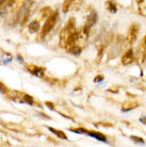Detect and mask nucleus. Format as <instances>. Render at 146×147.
Listing matches in <instances>:
<instances>
[{
    "label": "nucleus",
    "instance_id": "1",
    "mask_svg": "<svg viewBox=\"0 0 146 147\" xmlns=\"http://www.w3.org/2000/svg\"><path fill=\"white\" fill-rule=\"evenodd\" d=\"M79 35H80V33L75 28V19H70L68 22L66 24V26L64 27V29L62 30V32H61L60 46L65 48L66 50L70 49V47L76 45V42L79 38Z\"/></svg>",
    "mask_w": 146,
    "mask_h": 147
},
{
    "label": "nucleus",
    "instance_id": "2",
    "mask_svg": "<svg viewBox=\"0 0 146 147\" xmlns=\"http://www.w3.org/2000/svg\"><path fill=\"white\" fill-rule=\"evenodd\" d=\"M57 19H58V12L55 11L49 13L46 22H44V26L42 28V31H41V37L42 38L46 36L51 30H52V28L55 27V22H57Z\"/></svg>",
    "mask_w": 146,
    "mask_h": 147
},
{
    "label": "nucleus",
    "instance_id": "3",
    "mask_svg": "<svg viewBox=\"0 0 146 147\" xmlns=\"http://www.w3.org/2000/svg\"><path fill=\"white\" fill-rule=\"evenodd\" d=\"M140 32V24H132L129 30H128V33H127V42L129 44H133L137 38H138V35H139Z\"/></svg>",
    "mask_w": 146,
    "mask_h": 147
},
{
    "label": "nucleus",
    "instance_id": "4",
    "mask_svg": "<svg viewBox=\"0 0 146 147\" xmlns=\"http://www.w3.org/2000/svg\"><path fill=\"white\" fill-rule=\"evenodd\" d=\"M96 20H97V14H96L95 11H93L91 14L89 15L88 20H87L85 26H84V34H85V35H88L89 31H90V29H91L92 27L95 25Z\"/></svg>",
    "mask_w": 146,
    "mask_h": 147
},
{
    "label": "nucleus",
    "instance_id": "5",
    "mask_svg": "<svg viewBox=\"0 0 146 147\" xmlns=\"http://www.w3.org/2000/svg\"><path fill=\"white\" fill-rule=\"evenodd\" d=\"M27 69L33 76L42 78L45 75V68L42 66H36V65H27Z\"/></svg>",
    "mask_w": 146,
    "mask_h": 147
},
{
    "label": "nucleus",
    "instance_id": "6",
    "mask_svg": "<svg viewBox=\"0 0 146 147\" xmlns=\"http://www.w3.org/2000/svg\"><path fill=\"white\" fill-rule=\"evenodd\" d=\"M138 58L140 59V62L143 63L146 59V35L143 37L142 42L139 46V51H138Z\"/></svg>",
    "mask_w": 146,
    "mask_h": 147
},
{
    "label": "nucleus",
    "instance_id": "7",
    "mask_svg": "<svg viewBox=\"0 0 146 147\" xmlns=\"http://www.w3.org/2000/svg\"><path fill=\"white\" fill-rule=\"evenodd\" d=\"M135 61V55H133V50L132 49H128L125 52L123 57H122V63L123 65H129Z\"/></svg>",
    "mask_w": 146,
    "mask_h": 147
},
{
    "label": "nucleus",
    "instance_id": "8",
    "mask_svg": "<svg viewBox=\"0 0 146 147\" xmlns=\"http://www.w3.org/2000/svg\"><path fill=\"white\" fill-rule=\"evenodd\" d=\"M137 107H139V103L135 102V101H125L123 103V106H122V110L124 112H127V111L133 110Z\"/></svg>",
    "mask_w": 146,
    "mask_h": 147
},
{
    "label": "nucleus",
    "instance_id": "9",
    "mask_svg": "<svg viewBox=\"0 0 146 147\" xmlns=\"http://www.w3.org/2000/svg\"><path fill=\"white\" fill-rule=\"evenodd\" d=\"M87 134H89L90 136H92V138H95V139H97L98 141H101V142H107V139L106 136H103V134H101V133L99 132H93V131H89V130H87Z\"/></svg>",
    "mask_w": 146,
    "mask_h": 147
},
{
    "label": "nucleus",
    "instance_id": "10",
    "mask_svg": "<svg viewBox=\"0 0 146 147\" xmlns=\"http://www.w3.org/2000/svg\"><path fill=\"white\" fill-rule=\"evenodd\" d=\"M28 30L30 33H36L37 31L40 30V24L37 20H33L29 26H28Z\"/></svg>",
    "mask_w": 146,
    "mask_h": 147
},
{
    "label": "nucleus",
    "instance_id": "11",
    "mask_svg": "<svg viewBox=\"0 0 146 147\" xmlns=\"http://www.w3.org/2000/svg\"><path fill=\"white\" fill-rule=\"evenodd\" d=\"M106 7H107V10L111 13H116L117 9H116V4L114 3L112 0H108L106 3Z\"/></svg>",
    "mask_w": 146,
    "mask_h": 147
},
{
    "label": "nucleus",
    "instance_id": "12",
    "mask_svg": "<svg viewBox=\"0 0 146 147\" xmlns=\"http://www.w3.org/2000/svg\"><path fill=\"white\" fill-rule=\"evenodd\" d=\"M48 129H49V130H50V131L53 133V134H55V136H58V138H61V139H63V140H67V136H66L65 133L62 132V131H60V130H57V129L51 128V127H48Z\"/></svg>",
    "mask_w": 146,
    "mask_h": 147
},
{
    "label": "nucleus",
    "instance_id": "13",
    "mask_svg": "<svg viewBox=\"0 0 146 147\" xmlns=\"http://www.w3.org/2000/svg\"><path fill=\"white\" fill-rule=\"evenodd\" d=\"M2 57H1V63L2 64H7V63L11 62L12 61V55L10 53H7V52L2 51Z\"/></svg>",
    "mask_w": 146,
    "mask_h": 147
},
{
    "label": "nucleus",
    "instance_id": "14",
    "mask_svg": "<svg viewBox=\"0 0 146 147\" xmlns=\"http://www.w3.org/2000/svg\"><path fill=\"white\" fill-rule=\"evenodd\" d=\"M72 3H73V0H64V2H63V5H62V10L64 13H66V12H68V10H70V5H72Z\"/></svg>",
    "mask_w": 146,
    "mask_h": 147
},
{
    "label": "nucleus",
    "instance_id": "15",
    "mask_svg": "<svg viewBox=\"0 0 146 147\" xmlns=\"http://www.w3.org/2000/svg\"><path fill=\"white\" fill-rule=\"evenodd\" d=\"M22 101H24V102L29 103V105H33V103H34L33 102L34 100H33L32 97H31L30 95H27V94H24V95H22Z\"/></svg>",
    "mask_w": 146,
    "mask_h": 147
},
{
    "label": "nucleus",
    "instance_id": "16",
    "mask_svg": "<svg viewBox=\"0 0 146 147\" xmlns=\"http://www.w3.org/2000/svg\"><path fill=\"white\" fill-rule=\"evenodd\" d=\"M0 93H2V94H7V88L2 82H0Z\"/></svg>",
    "mask_w": 146,
    "mask_h": 147
},
{
    "label": "nucleus",
    "instance_id": "17",
    "mask_svg": "<svg viewBox=\"0 0 146 147\" xmlns=\"http://www.w3.org/2000/svg\"><path fill=\"white\" fill-rule=\"evenodd\" d=\"M7 5V0H0V11H3Z\"/></svg>",
    "mask_w": 146,
    "mask_h": 147
},
{
    "label": "nucleus",
    "instance_id": "18",
    "mask_svg": "<svg viewBox=\"0 0 146 147\" xmlns=\"http://www.w3.org/2000/svg\"><path fill=\"white\" fill-rule=\"evenodd\" d=\"M131 140L135 141V143L144 144V140H143V139H141V138H137V136H131Z\"/></svg>",
    "mask_w": 146,
    "mask_h": 147
},
{
    "label": "nucleus",
    "instance_id": "19",
    "mask_svg": "<svg viewBox=\"0 0 146 147\" xmlns=\"http://www.w3.org/2000/svg\"><path fill=\"white\" fill-rule=\"evenodd\" d=\"M15 1H16V0H7V5H9V7H10V5H13Z\"/></svg>",
    "mask_w": 146,
    "mask_h": 147
},
{
    "label": "nucleus",
    "instance_id": "20",
    "mask_svg": "<svg viewBox=\"0 0 146 147\" xmlns=\"http://www.w3.org/2000/svg\"><path fill=\"white\" fill-rule=\"evenodd\" d=\"M101 80H103V76H100V77L96 78V79L94 81H95V82H100Z\"/></svg>",
    "mask_w": 146,
    "mask_h": 147
},
{
    "label": "nucleus",
    "instance_id": "21",
    "mask_svg": "<svg viewBox=\"0 0 146 147\" xmlns=\"http://www.w3.org/2000/svg\"><path fill=\"white\" fill-rule=\"evenodd\" d=\"M140 121H142L144 125H146V117H141V118H140Z\"/></svg>",
    "mask_w": 146,
    "mask_h": 147
},
{
    "label": "nucleus",
    "instance_id": "22",
    "mask_svg": "<svg viewBox=\"0 0 146 147\" xmlns=\"http://www.w3.org/2000/svg\"><path fill=\"white\" fill-rule=\"evenodd\" d=\"M46 106H48V107L51 108V109H53V105H51L50 102H46Z\"/></svg>",
    "mask_w": 146,
    "mask_h": 147
}]
</instances>
